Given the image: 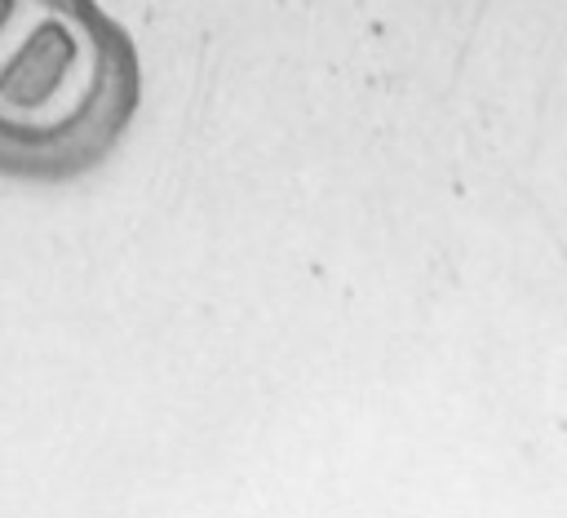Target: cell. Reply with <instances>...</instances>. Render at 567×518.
<instances>
[{
  "label": "cell",
  "instance_id": "1",
  "mask_svg": "<svg viewBox=\"0 0 567 518\" xmlns=\"http://www.w3.org/2000/svg\"><path fill=\"white\" fill-rule=\"evenodd\" d=\"M142 102L133 35L97 0H0V173L97 168Z\"/></svg>",
  "mask_w": 567,
  "mask_h": 518
}]
</instances>
